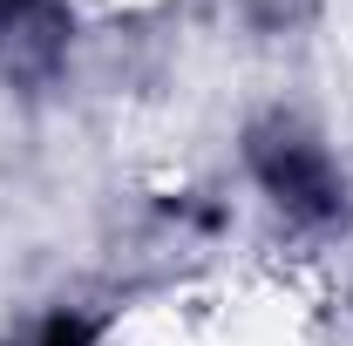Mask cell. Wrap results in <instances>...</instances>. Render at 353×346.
<instances>
[{
    "instance_id": "1",
    "label": "cell",
    "mask_w": 353,
    "mask_h": 346,
    "mask_svg": "<svg viewBox=\"0 0 353 346\" xmlns=\"http://www.w3.org/2000/svg\"><path fill=\"white\" fill-rule=\"evenodd\" d=\"M259 176H265V190H272L279 204H292V211H306V217H326L340 204L326 163L312 156L306 143H292V136H285V143H259Z\"/></svg>"
}]
</instances>
